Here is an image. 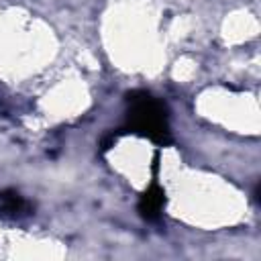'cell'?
<instances>
[{"label":"cell","instance_id":"2","mask_svg":"<svg viewBox=\"0 0 261 261\" xmlns=\"http://www.w3.org/2000/svg\"><path fill=\"white\" fill-rule=\"evenodd\" d=\"M165 190L157 184V181H153L143 194H141V198H139V204H137V208H139V214L145 218V220H157L159 216H161V210H163V206H165Z\"/></svg>","mask_w":261,"mask_h":261},{"label":"cell","instance_id":"3","mask_svg":"<svg viewBox=\"0 0 261 261\" xmlns=\"http://www.w3.org/2000/svg\"><path fill=\"white\" fill-rule=\"evenodd\" d=\"M31 212V204L14 190H2L0 192V214L4 216H22Z\"/></svg>","mask_w":261,"mask_h":261},{"label":"cell","instance_id":"1","mask_svg":"<svg viewBox=\"0 0 261 261\" xmlns=\"http://www.w3.org/2000/svg\"><path fill=\"white\" fill-rule=\"evenodd\" d=\"M122 130L145 137L159 147L171 145L173 141L165 104L143 90L126 94V124Z\"/></svg>","mask_w":261,"mask_h":261}]
</instances>
